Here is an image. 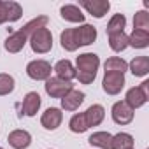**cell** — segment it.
Here are the masks:
<instances>
[{
    "label": "cell",
    "mask_w": 149,
    "mask_h": 149,
    "mask_svg": "<svg viewBox=\"0 0 149 149\" xmlns=\"http://www.w3.org/2000/svg\"><path fill=\"white\" fill-rule=\"evenodd\" d=\"M84 102V93L79 90H70L63 98H61V109L67 112H74L77 111L79 105Z\"/></svg>",
    "instance_id": "5bb4252c"
},
{
    "label": "cell",
    "mask_w": 149,
    "mask_h": 149,
    "mask_svg": "<svg viewBox=\"0 0 149 149\" xmlns=\"http://www.w3.org/2000/svg\"><path fill=\"white\" fill-rule=\"evenodd\" d=\"M125 26H126V18L125 14H114L107 25V35L111 33H118V32H125Z\"/></svg>",
    "instance_id": "4316f807"
},
{
    "label": "cell",
    "mask_w": 149,
    "mask_h": 149,
    "mask_svg": "<svg viewBox=\"0 0 149 149\" xmlns=\"http://www.w3.org/2000/svg\"><path fill=\"white\" fill-rule=\"evenodd\" d=\"M23 14V9L18 2H13V0H9V2H2L0 0V25L4 23H13V21H18Z\"/></svg>",
    "instance_id": "52a82bcc"
},
{
    "label": "cell",
    "mask_w": 149,
    "mask_h": 149,
    "mask_svg": "<svg viewBox=\"0 0 149 149\" xmlns=\"http://www.w3.org/2000/svg\"><path fill=\"white\" fill-rule=\"evenodd\" d=\"M104 68H105V74H107V72L125 74V72L128 70V63H126L123 58H119V56H112V58L105 60V63H104Z\"/></svg>",
    "instance_id": "603a6c76"
},
{
    "label": "cell",
    "mask_w": 149,
    "mask_h": 149,
    "mask_svg": "<svg viewBox=\"0 0 149 149\" xmlns=\"http://www.w3.org/2000/svg\"><path fill=\"white\" fill-rule=\"evenodd\" d=\"M133 137L130 133H116L112 135V140H111V149H133Z\"/></svg>",
    "instance_id": "44dd1931"
},
{
    "label": "cell",
    "mask_w": 149,
    "mask_h": 149,
    "mask_svg": "<svg viewBox=\"0 0 149 149\" xmlns=\"http://www.w3.org/2000/svg\"><path fill=\"white\" fill-rule=\"evenodd\" d=\"M111 140H112V135L109 132H95L88 142L95 147H100V149H111Z\"/></svg>",
    "instance_id": "cb8c5ba5"
},
{
    "label": "cell",
    "mask_w": 149,
    "mask_h": 149,
    "mask_svg": "<svg viewBox=\"0 0 149 149\" xmlns=\"http://www.w3.org/2000/svg\"><path fill=\"white\" fill-rule=\"evenodd\" d=\"M109 46L114 53H121L128 47V35L125 32H118V33H111L109 35Z\"/></svg>",
    "instance_id": "7402d4cb"
},
{
    "label": "cell",
    "mask_w": 149,
    "mask_h": 149,
    "mask_svg": "<svg viewBox=\"0 0 149 149\" xmlns=\"http://www.w3.org/2000/svg\"><path fill=\"white\" fill-rule=\"evenodd\" d=\"M51 63L46 60H33L26 65V74L33 81H47L51 77Z\"/></svg>",
    "instance_id": "5b68a950"
},
{
    "label": "cell",
    "mask_w": 149,
    "mask_h": 149,
    "mask_svg": "<svg viewBox=\"0 0 149 149\" xmlns=\"http://www.w3.org/2000/svg\"><path fill=\"white\" fill-rule=\"evenodd\" d=\"M147 100H149V81H144L140 86L130 88L126 91V97H125V102L132 111L142 107Z\"/></svg>",
    "instance_id": "277c9868"
},
{
    "label": "cell",
    "mask_w": 149,
    "mask_h": 149,
    "mask_svg": "<svg viewBox=\"0 0 149 149\" xmlns=\"http://www.w3.org/2000/svg\"><path fill=\"white\" fill-rule=\"evenodd\" d=\"M74 39H76L77 47L81 46H90L97 40V28L93 25H81L77 28H74Z\"/></svg>",
    "instance_id": "30bf717a"
},
{
    "label": "cell",
    "mask_w": 149,
    "mask_h": 149,
    "mask_svg": "<svg viewBox=\"0 0 149 149\" xmlns=\"http://www.w3.org/2000/svg\"><path fill=\"white\" fill-rule=\"evenodd\" d=\"M104 118H105V109H104L100 104H93V105H90V107L86 109V112H84V119H86L88 128H91V126H98V125L104 121Z\"/></svg>",
    "instance_id": "e0dca14e"
},
{
    "label": "cell",
    "mask_w": 149,
    "mask_h": 149,
    "mask_svg": "<svg viewBox=\"0 0 149 149\" xmlns=\"http://www.w3.org/2000/svg\"><path fill=\"white\" fill-rule=\"evenodd\" d=\"M44 88H46V93L51 98H63L70 90H74V84L72 83H67V81H61L58 77H49L46 81Z\"/></svg>",
    "instance_id": "8992f818"
},
{
    "label": "cell",
    "mask_w": 149,
    "mask_h": 149,
    "mask_svg": "<svg viewBox=\"0 0 149 149\" xmlns=\"http://www.w3.org/2000/svg\"><path fill=\"white\" fill-rule=\"evenodd\" d=\"M100 58L95 53H83L76 60V77L83 84H91L97 77Z\"/></svg>",
    "instance_id": "7a4b0ae2"
},
{
    "label": "cell",
    "mask_w": 149,
    "mask_h": 149,
    "mask_svg": "<svg viewBox=\"0 0 149 149\" xmlns=\"http://www.w3.org/2000/svg\"><path fill=\"white\" fill-rule=\"evenodd\" d=\"M61 121H63V112L58 107L46 109V112H42V118H40V125L46 130H56L61 125Z\"/></svg>",
    "instance_id": "7c38bea8"
},
{
    "label": "cell",
    "mask_w": 149,
    "mask_h": 149,
    "mask_svg": "<svg viewBox=\"0 0 149 149\" xmlns=\"http://www.w3.org/2000/svg\"><path fill=\"white\" fill-rule=\"evenodd\" d=\"M102 88L107 95H118L125 88V74H116V72H107L102 81Z\"/></svg>",
    "instance_id": "ba28073f"
},
{
    "label": "cell",
    "mask_w": 149,
    "mask_h": 149,
    "mask_svg": "<svg viewBox=\"0 0 149 149\" xmlns=\"http://www.w3.org/2000/svg\"><path fill=\"white\" fill-rule=\"evenodd\" d=\"M128 46L135 49H144L149 46V32L146 30H133L128 35Z\"/></svg>",
    "instance_id": "ffe728a7"
},
{
    "label": "cell",
    "mask_w": 149,
    "mask_h": 149,
    "mask_svg": "<svg viewBox=\"0 0 149 149\" xmlns=\"http://www.w3.org/2000/svg\"><path fill=\"white\" fill-rule=\"evenodd\" d=\"M133 30H146L149 32V13L139 11L133 16Z\"/></svg>",
    "instance_id": "f1b7e54d"
},
{
    "label": "cell",
    "mask_w": 149,
    "mask_h": 149,
    "mask_svg": "<svg viewBox=\"0 0 149 149\" xmlns=\"http://www.w3.org/2000/svg\"><path fill=\"white\" fill-rule=\"evenodd\" d=\"M56 72V77L61 79V81H67V83H72V79H76V67L72 65L70 60H60L54 68Z\"/></svg>",
    "instance_id": "2e32d148"
},
{
    "label": "cell",
    "mask_w": 149,
    "mask_h": 149,
    "mask_svg": "<svg viewBox=\"0 0 149 149\" xmlns=\"http://www.w3.org/2000/svg\"><path fill=\"white\" fill-rule=\"evenodd\" d=\"M60 42H61V47L65 51H76L77 49V44H76V39H74V28H67L61 32L60 35Z\"/></svg>",
    "instance_id": "484cf974"
},
{
    "label": "cell",
    "mask_w": 149,
    "mask_h": 149,
    "mask_svg": "<svg viewBox=\"0 0 149 149\" xmlns=\"http://www.w3.org/2000/svg\"><path fill=\"white\" fill-rule=\"evenodd\" d=\"M111 114H112L114 123H118V125H128V123L133 121V111L126 105L125 100L116 102V104L112 105V112H111Z\"/></svg>",
    "instance_id": "8fae6325"
},
{
    "label": "cell",
    "mask_w": 149,
    "mask_h": 149,
    "mask_svg": "<svg viewBox=\"0 0 149 149\" xmlns=\"http://www.w3.org/2000/svg\"><path fill=\"white\" fill-rule=\"evenodd\" d=\"M7 142L13 149H26L32 144V135L26 130H13L7 135Z\"/></svg>",
    "instance_id": "9a60e30c"
},
{
    "label": "cell",
    "mask_w": 149,
    "mask_h": 149,
    "mask_svg": "<svg viewBox=\"0 0 149 149\" xmlns=\"http://www.w3.org/2000/svg\"><path fill=\"white\" fill-rule=\"evenodd\" d=\"M46 25H47V18H46V16H37L35 19L28 21L21 30L11 33V35L6 39V42H4L6 51H9V53H13V54H14V53H19V51L25 47V44L28 42L30 35H32L35 30H39V28H42V26H46Z\"/></svg>",
    "instance_id": "6da1fadb"
},
{
    "label": "cell",
    "mask_w": 149,
    "mask_h": 149,
    "mask_svg": "<svg viewBox=\"0 0 149 149\" xmlns=\"http://www.w3.org/2000/svg\"><path fill=\"white\" fill-rule=\"evenodd\" d=\"M40 104H42V100H40V95L37 91L26 93L25 98H23V104H21V114L30 116V118L35 116L39 112V109H40Z\"/></svg>",
    "instance_id": "4fadbf2b"
},
{
    "label": "cell",
    "mask_w": 149,
    "mask_h": 149,
    "mask_svg": "<svg viewBox=\"0 0 149 149\" xmlns=\"http://www.w3.org/2000/svg\"><path fill=\"white\" fill-rule=\"evenodd\" d=\"M79 7L86 9L88 14H91L93 18L100 19V18H104L109 13L111 4H109V0H81Z\"/></svg>",
    "instance_id": "9c48e42d"
},
{
    "label": "cell",
    "mask_w": 149,
    "mask_h": 149,
    "mask_svg": "<svg viewBox=\"0 0 149 149\" xmlns=\"http://www.w3.org/2000/svg\"><path fill=\"white\" fill-rule=\"evenodd\" d=\"M68 128L74 132V133H84L88 130V125H86V119H84V112H79V114H74L68 121Z\"/></svg>",
    "instance_id": "d4e9b609"
},
{
    "label": "cell",
    "mask_w": 149,
    "mask_h": 149,
    "mask_svg": "<svg viewBox=\"0 0 149 149\" xmlns=\"http://www.w3.org/2000/svg\"><path fill=\"white\" fill-rule=\"evenodd\" d=\"M128 67L135 77H144L149 74V58L147 56H135Z\"/></svg>",
    "instance_id": "d6986e66"
},
{
    "label": "cell",
    "mask_w": 149,
    "mask_h": 149,
    "mask_svg": "<svg viewBox=\"0 0 149 149\" xmlns=\"http://www.w3.org/2000/svg\"><path fill=\"white\" fill-rule=\"evenodd\" d=\"M14 77L9 76V74H0V97H6L9 93L14 91Z\"/></svg>",
    "instance_id": "83f0119b"
},
{
    "label": "cell",
    "mask_w": 149,
    "mask_h": 149,
    "mask_svg": "<svg viewBox=\"0 0 149 149\" xmlns=\"http://www.w3.org/2000/svg\"><path fill=\"white\" fill-rule=\"evenodd\" d=\"M0 149H2V147H0Z\"/></svg>",
    "instance_id": "f546056e"
},
{
    "label": "cell",
    "mask_w": 149,
    "mask_h": 149,
    "mask_svg": "<svg viewBox=\"0 0 149 149\" xmlns=\"http://www.w3.org/2000/svg\"><path fill=\"white\" fill-rule=\"evenodd\" d=\"M60 14H61V18L65 21H70V23H84V14H83V11H81L79 6H74V4L61 6Z\"/></svg>",
    "instance_id": "ac0fdd59"
},
{
    "label": "cell",
    "mask_w": 149,
    "mask_h": 149,
    "mask_svg": "<svg viewBox=\"0 0 149 149\" xmlns=\"http://www.w3.org/2000/svg\"><path fill=\"white\" fill-rule=\"evenodd\" d=\"M28 42H30V47H32L33 53L44 54V53H49L51 47H53V35H51V32H49L47 26H42V28L35 30L30 35Z\"/></svg>",
    "instance_id": "3957f363"
}]
</instances>
